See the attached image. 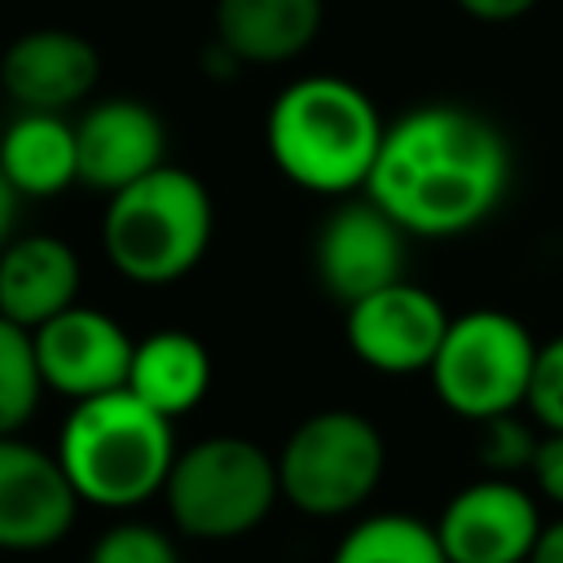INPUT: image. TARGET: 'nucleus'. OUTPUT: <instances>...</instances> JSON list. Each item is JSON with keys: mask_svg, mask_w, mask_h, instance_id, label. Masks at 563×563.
<instances>
[{"mask_svg": "<svg viewBox=\"0 0 563 563\" xmlns=\"http://www.w3.org/2000/svg\"><path fill=\"white\" fill-rule=\"evenodd\" d=\"M409 233L365 194L339 202L312 242V273L334 303H356L405 277Z\"/></svg>", "mask_w": 563, "mask_h": 563, "instance_id": "9d476101", "label": "nucleus"}, {"mask_svg": "<svg viewBox=\"0 0 563 563\" xmlns=\"http://www.w3.org/2000/svg\"><path fill=\"white\" fill-rule=\"evenodd\" d=\"M541 523L537 493L515 475H479L444 501L435 537L449 563H528Z\"/></svg>", "mask_w": 563, "mask_h": 563, "instance_id": "1a4fd4ad", "label": "nucleus"}, {"mask_svg": "<svg viewBox=\"0 0 563 563\" xmlns=\"http://www.w3.org/2000/svg\"><path fill=\"white\" fill-rule=\"evenodd\" d=\"M101 79V53L88 35L66 26L22 31L0 53V88L18 110H57L88 101Z\"/></svg>", "mask_w": 563, "mask_h": 563, "instance_id": "ddd939ff", "label": "nucleus"}, {"mask_svg": "<svg viewBox=\"0 0 563 563\" xmlns=\"http://www.w3.org/2000/svg\"><path fill=\"white\" fill-rule=\"evenodd\" d=\"M466 18H475V22H484V26H506V22H519V18H528L541 0H453Z\"/></svg>", "mask_w": 563, "mask_h": 563, "instance_id": "393cba45", "label": "nucleus"}, {"mask_svg": "<svg viewBox=\"0 0 563 563\" xmlns=\"http://www.w3.org/2000/svg\"><path fill=\"white\" fill-rule=\"evenodd\" d=\"M277 501V453L251 435H202L176 453L163 484L167 519L189 541L246 537L273 515Z\"/></svg>", "mask_w": 563, "mask_h": 563, "instance_id": "39448f33", "label": "nucleus"}, {"mask_svg": "<svg viewBox=\"0 0 563 563\" xmlns=\"http://www.w3.org/2000/svg\"><path fill=\"white\" fill-rule=\"evenodd\" d=\"M330 563H449L435 523L405 510H374L352 519Z\"/></svg>", "mask_w": 563, "mask_h": 563, "instance_id": "6ab92c4d", "label": "nucleus"}, {"mask_svg": "<svg viewBox=\"0 0 563 563\" xmlns=\"http://www.w3.org/2000/svg\"><path fill=\"white\" fill-rule=\"evenodd\" d=\"M18 211H22V194L9 185V176L0 172V246L13 238V229H18Z\"/></svg>", "mask_w": 563, "mask_h": 563, "instance_id": "bb28decb", "label": "nucleus"}, {"mask_svg": "<svg viewBox=\"0 0 563 563\" xmlns=\"http://www.w3.org/2000/svg\"><path fill=\"white\" fill-rule=\"evenodd\" d=\"M528 563H563V515L541 523V537H537Z\"/></svg>", "mask_w": 563, "mask_h": 563, "instance_id": "a878e982", "label": "nucleus"}, {"mask_svg": "<svg viewBox=\"0 0 563 563\" xmlns=\"http://www.w3.org/2000/svg\"><path fill=\"white\" fill-rule=\"evenodd\" d=\"M84 563H180V550L158 523L119 519L92 541Z\"/></svg>", "mask_w": 563, "mask_h": 563, "instance_id": "4be33fe9", "label": "nucleus"}, {"mask_svg": "<svg viewBox=\"0 0 563 563\" xmlns=\"http://www.w3.org/2000/svg\"><path fill=\"white\" fill-rule=\"evenodd\" d=\"M31 339H35V361H40L44 387L66 396L70 405L114 391V387H128L136 339L110 312L70 303L66 312L35 325Z\"/></svg>", "mask_w": 563, "mask_h": 563, "instance_id": "f8f14e48", "label": "nucleus"}, {"mask_svg": "<svg viewBox=\"0 0 563 563\" xmlns=\"http://www.w3.org/2000/svg\"><path fill=\"white\" fill-rule=\"evenodd\" d=\"M532 330L501 308H471L449 317L440 352L427 369L435 400L462 418L484 422L528 405V383L537 365Z\"/></svg>", "mask_w": 563, "mask_h": 563, "instance_id": "0eeeda50", "label": "nucleus"}, {"mask_svg": "<svg viewBox=\"0 0 563 563\" xmlns=\"http://www.w3.org/2000/svg\"><path fill=\"white\" fill-rule=\"evenodd\" d=\"M44 391L31 330L0 312V435H18L35 418Z\"/></svg>", "mask_w": 563, "mask_h": 563, "instance_id": "aec40b11", "label": "nucleus"}, {"mask_svg": "<svg viewBox=\"0 0 563 563\" xmlns=\"http://www.w3.org/2000/svg\"><path fill=\"white\" fill-rule=\"evenodd\" d=\"M79 506L57 453L22 440V431L0 435V554H44L62 545Z\"/></svg>", "mask_w": 563, "mask_h": 563, "instance_id": "9b49d317", "label": "nucleus"}, {"mask_svg": "<svg viewBox=\"0 0 563 563\" xmlns=\"http://www.w3.org/2000/svg\"><path fill=\"white\" fill-rule=\"evenodd\" d=\"M444 330H449L444 303L409 277L343 308V339L352 356L365 369L387 374V378L427 374L440 352Z\"/></svg>", "mask_w": 563, "mask_h": 563, "instance_id": "6e6552de", "label": "nucleus"}, {"mask_svg": "<svg viewBox=\"0 0 563 563\" xmlns=\"http://www.w3.org/2000/svg\"><path fill=\"white\" fill-rule=\"evenodd\" d=\"M528 475H532L537 497H545L550 506L563 510V431H545V435H541Z\"/></svg>", "mask_w": 563, "mask_h": 563, "instance_id": "b1692460", "label": "nucleus"}, {"mask_svg": "<svg viewBox=\"0 0 563 563\" xmlns=\"http://www.w3.org/2000/svg\"><path fill=\"white\" fill-rule=\"evenodd\" d=\"M387 444L383 431L356 409L308 413L277 449L282 501L308 519H347L383 484Z\"/></svg>", "mask_w": 563, "mask_h": 563, "instance_id": "423d86ee", "label": "nucleus"}, {"mask_svg": "<svg viewBox=\"0 0 563 563\" xmlns=\"http://www.w3.org/2000/svg\"><path fill=\"white\" fill-rule=\"evenodd\" d=\"M383 132L387 119L378 114L374 97L343 75H299L264 114L273 167L290 185L325 198L365 189Z\"/></svg>", "mask_w": 563, "mask_h": 563, "instance_id": "f03ea898", "label": "nucleus"}, {"mask_svg": "<svg viewBox=\"0 0 563 563\" xmlns=\"http://www.w3.org/2000/svg\"><path fill=\"white\" fill-rule=\"evenodd\" d=\"M537 427L545 431H563V330L550 334L537 347V365H532V383H528V405Z\"/></svg>", "mask_w": 563, "mask_h": 563, "instance_id": "5701e85b", "label": "nucleus"}, {"mask_svg": "<svg viewBox=\"0 0 563 563\" xmlns=\"http://www.w3.org/2000/svg\"><path fill=\"white\" fill-rule=\"evenodd\" d=\"M79 136V185L114 194L145 172L167 163L163 114L136 97H101L75 119Z\"/></svg>", "mask_w": 563, "mask_h": 563, "instance_id": "4468645a", "label": "nucleus"}, {"mask_svg": "<svg viewBox=\"0 0 563 563\" xmlns=\"http://www.w3.org/2000/svg\"><path fill=\"white\" fill-rule=\"evenodd\" d=\"M479 427V440H475V457L488 475H528L532 457H537V427H532V413L523 418L519 409L515 413H497V418H484L475 422Z\"/></svg>", "mask_w": 563, "mask_h": 563, "instance_id": "412c9836", "label": "nucleus"}, {"mask_svg": "<svg viewBox=\"0 0 563 563\" xmlns=\"http://www.w3.org/2000/svg\"><path fill=\"white\" fill-rule=\"evenodd\" d=\"M325 0H216V44H224L238 66H286L321 31Z\"/></svg>", "mask_w": 563, "mask_h": 563, "instance_id": "dca6fc26", "label": "nucleus"}, {"mask_svg": "<svg viewBox=\"0 0 563 563\" xmlns=\"http://www.w3.org/2000/svg\"><path fill=\"white\" fill-rule=\"evenodd\" d=\"M207 387H211V352L198 334L167 325V330H150L145 339H136L128 391L141 396L150 409L176 422L202 405Z\"/></svg>", "mask_w": 563, "mask_h": 563, "instance_id": "a211bd4d", "label": "nucleus"}, {"mask_svg": "<svg viewBox=\"0 0 563 563\" xmlns=\"http://www.w3.org/2000/svg\"><path fill=\"white\" fill-rule=\"evenodd\" d=\"M84 264L66 238L13 233L0 246V312L26 330L79 303Z\"/></svg>", "mask_w": 563, "mask_h": 563, "instance_id": "2eb2a0df", "label": "nucleus"}, {"mask_svg": "<svg viewBox=\"0 0 563 563\" xmlns=\"http://www.w3.org/2000/svg\"><path fill=\"white\" fill-rule=\"evenodd\" d=\"M216 229L207 185L176 163L145 172L141 180L106 194L101 251L106 264L132 286H172L189 277Z\"/></svg>", "mask_w": 563, "mask_h": 563, "instance_id": "20e7f679", "label": "nucleus"}, {"mask_svg": "<svg viewBox=\"0 0 563 563\" xmlns=\"http://www.w3.org/2000/svg\"><path fill=\"white\" fill-rule=\"evenodd\" d=\"M506 132L466 106L431 101L387 123L365 194L409 238H462L510 194Z\"/></svg>", "mask_w": 563, "mask_h": 563, "instance_id": "f257e3e1", "label": "nucleus"}, {"mask_svg": "<svg viewBox=\"0 0 563 563\" xmlns=\"http://www.w3.org/2000/svg\"><path fill=\"white\" fill-rule=\"evenodd\" d=\"M176 453V422L128 387L75 400L57 435L70 488L97 510H132L163 497Z\"/></svg>", "mask_w": 563, "mask_h": 563, "instance_id": "7ed1b4c3", "label": "nucleus"}, {"mask_svg": "<svg viewBox=\"0 0 563 563\" xmlns=\"http://www.w3.org/2000/svg\"><path fill=\"white\" fill-rule=\"evenodd\" d=\"M0 172L22 198H57L79 185V136L57 110H18L0 132Z\"/></svg>", "mask_w": 563, "mask_h": 563, "instance_id": "f3484780", "label": "nucleus"}]
</instances>
